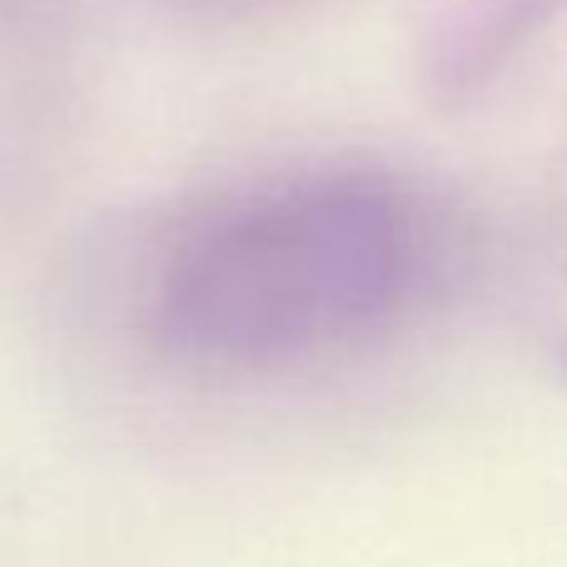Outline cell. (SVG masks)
<instances>
[{
  "label": "cell",
  "instance_id": "cell-1",
  "mask_svg": "<svg viewBox=\"0 0 567 567\" xmlns=\"http://www.w3.org/2000/svg\"><path fill=\"white\" fill-rule=\"evenodd\" d=\"M429 259L419 189L383 169H309L195 219L159 265L150 323L199 373L303 369L389 329Z\"/></svg>",
  "mask_w": 567,
  "mask_h": 567
}]
</instances>
